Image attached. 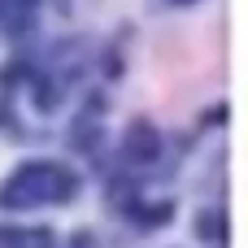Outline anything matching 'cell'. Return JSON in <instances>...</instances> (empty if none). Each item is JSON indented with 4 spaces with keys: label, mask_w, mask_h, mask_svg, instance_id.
Masks as SVG:
<instances>
[{
    "label": "cell",
    "mask_w": 248,
    "mask_h": 248,
    "mask_svg": "<svg viewBox=\"0 0 248 248\" xmlns=\"http://www.w3.org/2000/svg\"><path fill=\"white\" fill-rule=\"evenodd\" d=\"M126 153H131V157H153V153H157V131H153L148 122H135V126H131V140H126Z\"/></svg>",
    "instance_id": "2"
},
{
    "label": "cell",
    "mask_w": 248,
    "mask_h": 248,
    "mask_svg": "<svg viewBox=\"0 0 248 248\" xmlns=\"http://www.w3.org/2000/svg\"><path fill=\"white\" fill-rule=\"evenodd\" d=\"M70 192H74V179H70L61 166L39 161V166H22V170L0 187V205L22 209V205H35V201H65Z\"/></svg>",
    "instance_id": "1"
}]
</instances>
